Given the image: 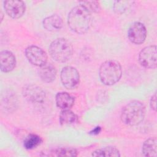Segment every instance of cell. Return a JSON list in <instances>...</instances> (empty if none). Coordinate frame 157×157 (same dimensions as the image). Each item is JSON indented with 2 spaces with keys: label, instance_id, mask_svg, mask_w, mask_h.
<instances>
[{
  "label": "cell",
  "instance_id": "6da1fadb",
  "mask_svg": "<svg viewBox=\"0 0 157 157\" xmlns=\"http://www.w3.org/2000/svg\"><path fill=\"white\" fill-rule=\"evenodd\" d=\"M67 24L70 29L79 34L86 33L92 24L91 13L82 5L72 8L67 17Z\"/></svg>",
  "mask_w": 157,
  "mask_h": 157
},
{
  "label": "cell",
  "instance_id": "7a4b0ae2",
  "mask_svg": "<svg viewBox=\"0 0 157 157\" xmlns=\"http://www.w3.org/2000/svg\"><path fill=\"white\" fill-rule=\"evenodd\" d=\"M145 115V107L139 101H132L127 104L121 113V121L128 126H137L140 124Z\"/></svg>",
  "mask_w": 157,
  "mask_h": 157
},
{
  "label": "cell",
  "instance_id": "3957f363",
  "mask_svg": "<svg viewBox=\"0 0 157 157\" xmlns=\"http://www.w3.org/2000/svg\"><path fill=\"white\" fill-rule=\"evenodd\" d=\"M122 75L120 63L116 60H107L101 64L99 69V76L101 82L110 86L118 82Z\"/></svg>",
  "mask_w": 157,
  "mask_h": 157
},
{
  "label": "cell",
  "instance_id": "277c9868",
  "mask_svg": "<svg viewBox=\"0 0 157 157\" xmlns=\"http://www.w3.org/2000/svg\"><path fill=\"white\" fill-rule=\"evenodd\" d=\"M48 52L55 61L63 63L68 61L72 56L73 47L71 43L65 38H57L50 44Z\"/></svg>",
  "mask_w": 157,
  "mask_h": 157
},
{
  "label": "cell",
  "instance_id": "5b68a950",
  "mask_svg": "<svg viewBox=\"0 0 157 157\" xmlns=\"http://www.w3.org/2000/svg\"><path fill=\"white\" fill-rule=\"evenodd\" d=\"M63 85L68 90L76 88L80 83L79 72L75 67L70 66L64 67L60 74Z\"/></svg>",
  "mask_w": 157,
  "mask_h": 157
},
{
  "label": "cell",
  "instance_id": "8992f818",
  "mask_svg": "<svg viewBox=\"0 0 157 157\" xmlns=\"http://www.w3.org/2000/svg\"><path fill=\"white\" fill-rule=\"evenodd\" d=\"M139 61L147 69H155L157 64L156 46L149 45L141 50L139 54Z\"/></svg>",
  "mask_w": 157,
  "mask_h": 157
},
{
  "label": "cell",
  "instance_id": "52a82bcc",
  "mask_svg": "<svg viewBox=\"0 0 157 157\" xmlns=\"http://www.w3.org/2000/svg\"><path fill=\"white\" fill-rule=\"evenodd\" d=\"M25 56L28 61L36 66L47 63V55L44 50L36 45H29L25 49Z\"/></svg>",
  "mask_w": 157,
  "mask_h": 157
},
{
  "label": "cell",
  "instance_id": "ba28073f",
  "mask_svg": "<svg viewBox=\"0 0 157 157\" xmlns=\"http://www.w3.org/2000/svg\"><path fill=\"white\" fill-rule=\"evenodd\" d=\"M128 36L129 40L137 45L144 43L147 37V29L145 25L140 22L133 23L129 28Z\"/></svg>",
  "mask_w": 157,
  "mask_h": 157
},
{
  "label": "cell",
  "instance_id": "9c48e42d",
  "mask_svg": "<svg viewBox=\"0 0 157 157\" xmlns=\"http://www.w3.org/2000/svg\"><path fill=\"white\" fill-rule=\"evenodd\" d=\"M23 95L30 102L39 104L43 102L46 98L44 90L36 85H28L23 89Z\"/></svg>",
  "mask_w": 157,
  "mask_h": 157
},
{
  "label": "cell",
  "instance_id": "30bf717a",
  "mask_svg": "<svg viewBox=\"0 0 157 157\" xmlns=\"http://www.w3.org/2000/svg\"><path fill=\"white\" fill-rule=\"evenodd\" d=\"M4 7L6 13L13 19L21 17L26 10L25 3L20 0L4 1Z\"/></svg>",
  "mask_w": 157,
  "mask_h": 157
},
{
  "label": "cell",
  "instance_id": "8fae6325",
  "mask_svg": "<svg viewBox=\"0 0 157 157\" xmlns=\"http://www.w3.org/2000/svg\"><path fill=\"white\" fill-rule=\"evenodd\" d=\"M16 58L12 52L9 50H2L0 53V67L2 72L7 73L12 71L15 67Z\"/></svg>",
  "mask_w": 157,
  "mask_h": 157
},
{
  "label": "cell",
  "instance_id": "7c38bea8",
  "mask_svg": "<svg viewBox=\"0 0 157 157\" xmlns=\"http://www.w3.org/2000/svg\"><path fill=\"white\" fill-rule=\"evenodd\" d=\"M42 25L47 31H56L61 29L63 25V21L60 16L53 14L45 17L42 21Z\"/></svg>",
  "mask_w": 157,
  "mask_h": 157
},
{
  "label": "cell",
  "instance_id": "4fadbf2b",
  "mask_svg": "<svg viewBox=\"0 0 157 157\" xmlns=\"http://www.w3.org/2000/svg\"><path fill=\"white\" fill-rule=\"evenodd\" d=\"M39 75L44 82L51 83L56 78V68L52 64L46 63L40 67L39 70Z\"/></svg>",
  "mask_w": 157,
  "mask_h": 157
},
{
  "label": "cell",
  "instance_id": "5bb4252c",
  "mask_svg": "<svg viewBox=\"0 0 157 157\" xmlns=\"http://www.w3.org/2000/svg\"><path fill=\"white\" fill-rule=\"evenodd\" d=\"M56 104L62 110L70 109L74 104V98L67 92H59L55 97Z\"/></svg>",
  "mask_w": 157,
  "mask_h": 157
},
{
  "label": "cell",
  "instance_id": "9a60e30c",
  "mask_svg": "<svg viewBox=\"0 0 157 157\" xmlns=\"http://www.w3.org/2000/svg\"><path fill=\"white\" fill-rule=\"evenodd\" d=\"M142 153L147 157L157 156V140L156 137H150L144 142Z\"/></svg>",
  "mask_w": 157,
  "mask_h": 157
},
{
  "label": "cell",
  "instance_id": "2e32d148",
  "mask_svg": "<svg viewBox=\"0 0 157 157\" xmlns=\"http://www.w3.org/2000/svg\"><path fill=\"white\" fill-rule=\"evenodd\" d=\"M59 119L61 125H69L77 121V116L71 110L65 109L60 112Z\"/></svg>",
  "mask_w": 157,
  "mask_h": 157
},
{
  "label": "cell",
  "instance_id": "e0dca14e",
  "mask_svg": "<svg viewBox=\"0 0 157 157\" xmlns=\"http://www.w3.org/2000/svg\"><path fill=\"white\" fill-rule=\"evenodd\" d=\"M92 156L99 157H119L120 156V153L119 150L114 147H105L97 149L93 151Z\"/></svg>",
  "mask_w": 157,
  "mask_h": 157
},
{
  "label": "cell",
  "instance_id": "ac0fdd59",
  "mask_svg": "<svg viewBox=\"0 0 157 157\" xmlns=\"http://www.w3.org/2000/svg\"><path fill=\"white\" fill-rule=\"evenodd\" d=\"M42 142L41 137L35 134H30L25 139L23 146L27 150H32L38 147Z\"/></svg>",
  "mask_w": 157,
  "mask_h": 157
},
{
  "label": "cell",
  "instance_id": "d6986e66",
  "mask_svg": "<svg viewBox=\"0 0 157 157\" xmlns=\"http://www.w3.org/2000/svg\"><path fill=\"white\" fill-rule=\"evenodd\" d=\"M51 156H76L77 151L76 149L71 147H60L54 150Z\"/></svg>",
  "mask_w": 157,
  "mask_h": 157
},
{
  "label": "cell",
  "instance_id": "ffe728a7",
  "mask_svg": "<svg viewBox=\"0 0 157 157\" xmlns=\"http://www.w3.org/2000/svg\"><path fill=\"white\" fill-rule=\"evenodd\" d=\"M132 2L129 1H117L114 2L113 8L116 13H123L132 5Z\"/></svg>",
  "mask_w": 157,
  "mask_h": 157
},
{
  "label": "cell",
  "instance_id": "44dd1931",
  "mask_svg": "<svg viewBox=\"0 0 157 157\" xmlns=\"http://www.w3.org/2000/svg\"><path fill=\"white\" fill-rule=\"evenodd\" d=\"M80 4L85 7L87 10L91 12H99L101 10L100 4L98 1H82L80 2Z\"/></svg>",
  "mask_w": 157,
  "mask_h": 157
},
{
  "label": "cell",
  "instance_id": "7402d4cb",
  "mask_svg": "<svg viewBox=\"0 0 157 157\" xmlns=\"http://www.w3.org/2000/svg\"><path fill=\"white\" fill-rule=\"evenodd\" d=\"M150 105L152 110L156 111V93H155L150 98Z\"/></svg>",
  "mask_w": 157,
  "mask_h": 157
},
{
  "label": "cell",
  "instance_id": "603a6c76",
  "mask_svg": "<svg viewBox=\"0 0 157 157\" xmlns=\"http://www.w3.org/2000/svg\"><path fill=\"white\" fill-rule=\"evenodd\" d=\"M101 130V127L97 126V127H96L94 129H93L91 131H90V134H93V135H96V134H98L100 132Z\"/></svg>",
  "mask_w": 157,
  "mask_h": 157
}]
</instances>
